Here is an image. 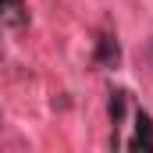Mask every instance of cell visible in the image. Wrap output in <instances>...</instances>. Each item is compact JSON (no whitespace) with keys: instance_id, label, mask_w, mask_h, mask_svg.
I'll list each match as a JSON object with an SVG mask.
<instances>
[{"instance_id":"obj_1","label":"cell","mask_w":153,"mask_h":153,"mask_svg":"<svg viewBox=\"0 0 153 153\" xmlns=\"http://www.w3.org/2000/svg\"><path fill=\"white\" fill-rule=\"evenodd\" d=\"M117 61H121V46H117V39L111 36V32H103V36H100V46H96V64L117 68Z\"/></svg>"},{"instance_id":"obj_2","label":"cell","mask_w":153,"mask_h":153,"mask_svg":"<svg viewBox=\"0 0 153 153\" xmlns=\"http://www.w3.org/2000/svg\"><path fill=\"white\" fill-rule=\"evenodd\" d=\"M132 150H153V117L150 114H135V139L128 143Z\"/></svg>"},{"instance_id":"obj_3","label":"cell","mask_w":153,"mask_h":153,"mask_svg":"<svg viewBox=\"0 0 153 153\" xmlns=\"http://www.w3.org/2000/svg\"><path fill=\"white\" fill-rule=\"evenodd\" d=\"M121 117H125V93L117 89V93H111V121L117 125Z\"/></svg>"},{"instance_id":"obj_4","label":"cell","mask_w":153,"mask_h":153,"mask_svg":"<svg viewBox=\"0 0 153 153\" xmlns=\"http://www.w3.org/2000/svg\"><path fill=\"white\" fill-rule=\"evenodd\" d=\"M139 57H143V64L150 68V75H153V36L146 39V46H143V53H139Z\"/></svg>"}]
</instances>
